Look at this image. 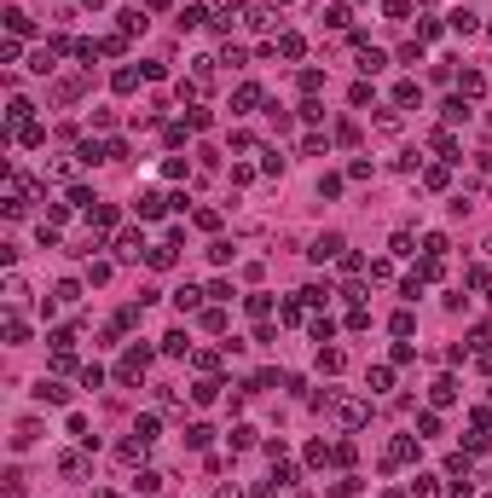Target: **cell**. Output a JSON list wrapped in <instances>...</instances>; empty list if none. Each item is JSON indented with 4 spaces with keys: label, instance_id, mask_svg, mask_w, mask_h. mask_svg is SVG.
<instances>
[{
    "label": "cell",
    "instance_id": "cell-16",
    "mask_svg": "<svg viewBox=\"0 0 492 498\" xmlns=\"http://www.w3.org/2000/svg\"><path fill=\"white\" fill-rule=\"evenodd\" d=\"M232 105H238V110H255V105H261V87H255V81H244V87H238V99H232Z\"/></svg>",
    "mask_w": 492,
    "mask_h": 498
},
{
    "label": "cell",
    "instance_id": "cell-20",
    "mask_svg": "<svg viewBox=\"0 0 492 498\" xmlns=\"http://www.w3.org/2000/svg\"><path fill=\"white\" fill-rule=\"evenodd\" d=\"M412 498H440V481H434V475H417V481H412Z\"/></svg>",
    "mask_w": 492,
    "mask_h": 498
},
{
    "label": "cell",
    "instance_id": "cell-37",
    "mask_svg": "<svg viewBox=\"0 0 492 498\" xmlns=\"http://www.w3.org/2000/svg\"><path fill=\"white\" fill-rule=\"evenodd\" d=\"M6 29H12V35H29V18H23V12L12 6V12H6Z\"/></svg>",
    "mask_w": 492,
    "mask_h": 498
},
{
    "label": "cell",
    "instance_id": "cell-4",
    "mask_svg": "<svg viewBox=\"0 0 492 498\" xmlns=\"http://www.w3.org/2000/svg\"><path fill=\"white\" fill-rule=\"evenodd\" d=\"M35 400H41V405H70V388H64V383H47V377H41V383H35Z\"/></svg>",
    "mask_w": 492,
    "mask_h": 498
},
{
    "label": "cell",
    "instance_id": "cell-31",
    "mask_svg": "<svg viewBox=\"0 0 492 498\" xmlns=\"http://www.w3.org/2000/svg\"><path fill=\"white\" fill-rule=\"evenodd\" d=\"M232 446H238V452H249V446H255V429H249V423H238V429H232Z\"/></svg>",
    "mask_w": 492,
    "mask_h": 498
},
{
    "label": "cell",
    "instance_id": "cell-35",
    "mask_svg": "<svg viewBox=\"0 0 492 498\" xmlns=\"http://www.w3.org/2000/svg\"><path fill=\"white\" fill-rule=\"evenodd\" d=\"M417 162H423L417 151H399V157H394V168H399V174H417Z\"/></svg>",
    "mask_w": 492,
    "mask_h": 498
},
{
    "label": "cell",
    "instance_id": "cell-17",
    "mask_svg": "<svg viewBox=\"0 0 492 498\" xmlns=\"http://www.w3.org/2000/svg\"><path fill=\"white\" fill-rule=\"evenodd\" d=\"M145 261H151V266H157V273H168V266H174V244H157V249H151V255H145Z\"/></svg>",
    "mask_w": 492,
    "mask_h": 498
},
{
    "label": "cell",
    "instance_id": "cell-38",
    "mask_svg": "<svg viewBox=\"0 0 492 498\" xmlns=\"http://www.w3.org/2000/svg\"><path fill=\"white\" fill-rule=\"evenodd\" d=\"M330 498H360V481H342V487H330Z\"/></svg>",
    "mask_w": 492,
    "mask_h": 498
},
{
    "label": "cell",
    "instance_id": "cell-8",
    "mask_svg": "<svg viewBox=\"0 0 492 498\" xmlns=\"http://www.w3.org/2000/svg\"><path fill=\"white\" fill-rule=\"evenodd\" d=\"M203 296H209V290H192V284H180V290H174V307H180V313H197V307H203Z\"/></svg>",
    "mask_w": 492,
    "mask_h": 498
},
{
    "label": "cell",
    "instance_id": "cell-22",
    "mask_svg": "<svg viewBox=\"0 0 492 498\" xmlns=\"http://www.w3.org/2000/svg\"><path fill=\"white\" fill-rule=\"evenodd\" d=\"M162 348H168L174 359H180V353H192V342H186V331H168V336H162Z\"/></svg>",
    "mask_w": 492,
    "mask_h": 498
},
{
    "label": "cell",
    "instance_id": "cell-36",
    "mask_svg": "<svg viewBox=\"0 0 492 498\" xmlns=\"http://www.w3.org/2000/svg\"><path fill=\"white\" fill-rule=\"evenodd\" d=\"M133 435H140V440L151 446V440H157V417H140V423H133Z\"/></svg>",
    "mask_w": 492,
    "mask_h": 498
},
{
    "label": "cell",
    "instance_id": "cell-1",
    "mask_svg": "<svg viewBox=\"0 0 492 498\" xmlns=\"http://www.w3.org/2000/svg\"><path fill=\"white\" fill-rule=\"evenodd\" d=\"M319 405H330L342 429H365V423H371V405H365V400H347V394H325Z\"/></svg>",
    "mask_w": 492,
    "mask_h": 498
},
{
    "label": "cell",
    "instance_id": "cell-19",
    "mask_svg": "<svg viewBox=\"0 0 492 498\" xmlns=\"http://www.w3.org/2000/svg\"><path fill=\"white\" fill-rule=\"evenodd\" d=\"M434 151H440V157H446V162H458V140H452V133H446V128H440V133H434Z\"/></svg>",
    "mask_w": 492,
    "mask_h": 498
},
{
    "label": "cell",
    "instance_id": "cell-26",
    "mask_svg": "<svg viewBox=\"0 0 492 498\" xmlns=\"http://www.w3.org/2000/svg\"><path fill=\"white\" fill-rule=\"evenodd\" d=\"M232 255H238V249H232V244H226V238H220V244H209V261H214V266H226V261H232Z\"/></svg>",
    "mask_w": 492,
    "mask_h": 498
},
{
    "label": "cell",
    "instance_id": "cell-7",
    "mask_svg": "<svg viewBox=\"0 0 492 498\" xmlns=\"http://www.w3.org/2000/svg\"><path fill=\"white\" fill-rule=\"evenodd\" d=\"M429 400H434V405H452V400H458V377H434Z\"/></svg>",
    "mask_w": 492,
    "mask_h": 498
},
{
    "label": "cell",
    "instance_id": "cell-34",
    "mask_svg": "<svg viewBox=\"0 0 492 498\" xmlns=\"http://www.w3.org/2000/svg\"><path fill=\"white\" fill-rule=\"evenodd\" d=\"M261 174H284V157L278 151H261Z\"/></svg>",
    "mask_w": 492,
    "mask_h": 498
},
{
    "label": "cell",
    "instance_id": "cell-10",
    "mask_svg": "<svg viewBox=\"0 0 492 498\" xmlns=\"http://www.w3.org/2000/svg\"><path fill=\"white\" fill-rule=\"evenodd\" d=\"M365 388H371V394H388V388H394V371H388V365H371V371H365Z\"/></svg>",
    "mask_w": 492,
    "mask_h": 498
},
{
    "label": "cell",
    "instance_id": "cell-32",
    "mask_svg": "<svg viewBox=\"0 0 492 498\" xmlns=\"http://www.w3.org/2000/svg\"><path fill=\"white\" fill-rule=\"evenodd\" d=\"M18 140H23V145H41V140H47V128H41V122H29V128H18Z\"/></svg>",
    "mask_w": 492,
    "mask_h": 498
},
{
    "label": "cell",
    "instance_id": "cell-23",
    "mask_svg": "<svg viewBox=\"0 0 492 498\" xmlns=\"http://www.w3.org/2000/svg\"><path fill=\"white\" fill-rule=\"evenodd\" d=\"M347 359H342V348H319V371H342Z\"/></svg>",
    "mask_w": 492,
    "mask_h": 498
},
{
    "label": "cell",
    "instance_id": "cell-11",
    "mask_svg": "<svg viewBox=\"0 0 492 498\" xmlns=\"http://www.w3.org/2000/svg\"><path fill=\"white\" fill-rule=\"evenodd\" d=\"M458 87H464V99H481V93H486V76H481V70H464Z\"/></svg>",
    "mask_w": 492,
    "mask_h": 498
},
{
    "label": "cell",
    "instance_id": "cell-3",
    "mask_svg": "<svg viewBox=\"0 0 492 498\" xmlns=\"http://www.w3.org/2000/svg\"><path fill=\"white\" fill-rule=\"evenodd\" d=\"M342 249H347V244H342V232H325V238H313V249H307V255H313V261H342Z\"/></svg>",
    "mask_w": 492,
    "mask_h": 498
},
{
    "label": "cell",
    "instance_id": "cell-29",
    "mask_svg": "<svg viewBox=\"0 0 492 498\" xmlns=\"http://www.w3.org/2000/svg\"><path fill=\"white\" fill-rule=\"evenodd\" d=\"M423 255H434V261H446V238H440V232H429V238H423Z\"/></svg>",
    "mask_w": 492,
    "mask_h": 498
},
{
    "label": "cell",
    "instance_id": "cell-5",
    "mask_svg": "<svg viewBox=\"0 0 492 498\" xmlns=\"http://www.w3.org/2000/svg\"><path fill=\"white\" fill-rule=\"evenodd\" d=\"M116 255H122V261H140V255H151V249H145L140 232H122V238H116Z\"/></svg>",
    "mask_w": 492,
    "mask_h": 498
},
{
    "label": "cell",
    "instance_id": "cell-9",
    "mask_svg": "<svg viewBox=\"0 0 492 498\" xmlns=\"http://www.w3.org/2000/svg\"><path fill=\"white\" fill-rule=\"evenodd\" d=\"M162 209H168V197H162V192H140V220H157Z\"/></svg>",
    "mask_w": 492,
    "mask_h": 498
},
{
    "label": "cell",
    "instance_id": "cell-6",
    "mask_svg": "<svg viewBox=\"0 0 492 498\" xmlns=\"http://www.w3.org/2000/svg\"><path fill=\"white\" fill-rule=\"evenodd\" d=\"M412 458H417V440H412V435H399V440L388 446V470H394V464H412Z\"/></svg>",
    "mask_w": 492,
    "mask_h": 498
},
{
    "label": "cell",
    "instance_id": "cell-14",
    "mask_svg": "<svg viewBox=\"0 0 492 498\" xmlns=\"http://www.w3.org/2000/svg\"><path fill=\"white\" fill-rule=\"evenodd\" d=\"M360 70H365V76H377V70H388V53H377V47H365V53H360Z\"/></svg>",
    "mask_w": 492,
    "mask_h": 498
},
{
    "label": "cell",
    "instance_id": "cell-2",
    "mask_svg": "<svg viewBox=\"0 0 492 498\" xmlns=\"http://www.w3.org/2000/svg\"><path fill=\"white\" fill-rule=\"evenodd\" d=\"M145 365H151V353H145V348H127V353H122V365H116V377H122V383H140Z\"/></svg>",
    "mask_w": 492,
    "mask_h": 498
},
{
    "label": "cell",
    "instance_id": "cell-18",
    "mask_svg": "<svg viewBox=\"0 0 492 498\" xmlns=\"http://www.w3.org/2000/svg\"><path fill=\"white\" fill-rule=\"evenodd\" d=\"M417 99H423L417 81H399V87H394V105H417Z\"/></svg>",
    "mask_w": 492,
    "mask_h": 498
},
{
    "label": "cell",
    "instance_id": "cell-27",
    "mask_svg": "<svg viewBox=\"0 0 492 498\" xmlns=\"http://www.w3.org/2000/svg\"><path fill=\"white\" fill-rule=\"evenodd\" d=\"M452 29H458V35H475L481 24H475V12H452Z\"/></svg>",
    "mask_w": 492,
    "mask_h": 498
},
{
    "label": "cell",
    "instance_id": "cell-25",
    "mask_svg": "<svg viewBox=\"0 0 492 498\" xmlns=\"http://www.w3.org/2000/svg\"><path fill=\"white\" fill-rule=\"evenodd\" d=\"M209 435H214V429H203V423H192V429H186V446H192V452H203V446H209Z\"/></svg>",
    "mask_w": 492,
    "mask_h": 498
},
{
    "label": "cell",
    "instance_id": "cell-28",
    "mask_svg": "<svg viewBox=\"0 0 492 498\" xmlns=\"http://www.w3.org/2000/svg\"><path fill=\"white\" fill-rule=\"evenodd\" d=\"M377 133H399V110H377Z\"/></svg>",
    "mask_w": 492,
    "mask_h": 498
},
{
    "label": "cell",
    "instance_id": "cell-21",
    "mask_svg": "<svg viewBox=\"0 0 492 498\" xmlns=\"http://www.w3.org/2000/svg\"><path fill=\"white\" fill-rule=\"evenodd\" d=\"M110 87H116V93H133V87H140V70H116Z\"/></svg>",
    "mask_w": 492,
    "mask_h": 498
},
{
    "label": "cell",
    "instance_id": "cell-24",
    "mask_svg": "<svg viewBox=\"0 0 492 498\" xmlns=\"http://www.w3.org/2000/svg\"><path fill=\"white\" fill-rule=\"evenodd\" d=\"M214 394H220V383H214V377H203V383H197V388H192V400H197V405H209V400H214Z\"/></svg>",
    "mask_w": 492,
    "mask_h": 498
},
{
    "label": "cell",
    "instance_id": "cell-30",
    "mask_svg": "<svg viewBox=\"0 0 492 498\" xmlns=\"http://www.w3.org/2000/svg\"><path fill=\"white\" fill-rule=\"evenodd\" d=\"M417 429H423L417 440H434V435H440V417H434V412H423V417H417Z\"/></svg>",
    "mask_w": 492,
    "mask_h": 498
},
{
    "label": "cell",
    "instance_id": "cell-33",
    "mask_svg": "<svg viewBox=\"0 0 492 498\" xmlns=\"http://www.w3.org/2000/svg\"><path fill=\"white\" fill-rule=\"evenodd\" d=\"M203 331H214V336H220V331H226V313H220V307H209V313H203Z\"/></svg>",
    "mask_w": 492,
    "mask_h": 498
},
{
    "label": "cell",
    "instance_id": "cell-13",
    "mask_svg": "<svg viewBox=\"0 0 492 498\" xmlns=\"http://www.w3.org/2000/svg\"><path fill=\"white\" fill-rule=\"evenodd\" d=\"M58 470H64L70 481H81V475H87V458H81V452H64V458H58Z\"/></svg>",
    "mask_w": 492,
    "mask_h": 498
},
{
    "label": "cell",
    "instance_id": "cell-39",
    "mask_svg": "<svg viewBox=\"0 0 492 498\" xmlns=\"http://www.w3.org/2000/svg\"><path fill=\"white\" fill-rule=\"evenodd\" d=\"M214 498H238V487H214Z\"/></svg>",
    "mask_w": 492,
    "mask_h": 498
},
{
    "label": "cell",
    "instance_id": "cell-15",
    "mask_svg": "<svg viewBox=\"0 0 492 498\" xmlns=\"http://www.w3.org/2000/svg\"><path fill=\"white\" fill-rule=\"evenodd\" d=\"M29 110H35L29 99H12V105H6V122H12V128H29Z\"/></svg>",
    "mask_w": 492,
    "mask_h": 498
},
{
    "label": "cell",
    "instance_id": "cell-12",
    "mask_svg": "<svg viewBox=\"0 0 492 498\" xmlns=\"http://www.w3.org/2000/svg\"><path fill=\"white\" fill-rule=\"evenodd\" d=\"M440 116L452 122V128H458V122H469V105H464V93H458V99H446V105H440Z\"/></svg>",
    "mask_w": 492,
    "mask_h": 498
}]
</instances>
